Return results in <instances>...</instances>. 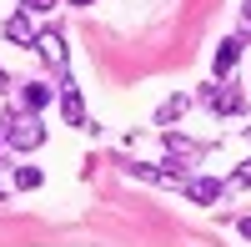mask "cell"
<instances>
[{"label":"cell","mask_w":251,"mask_h":247,"mask_svg":"<svg viewBox=\"0 0 251 247\" xmlns=\"http://www.w3.org/2000/svg\"><path fill=\"white\" fill-rule=\"evenodd\" d=\"M0 141H5L10 152H40V147H46V126H40V116L5 111V116H0Z\"/></svg>","instance_id":"1"},{"label":"cell","mask_w":251,"mask_h":247,"mask_svg":"<svg viewBox=\"0 0 251 247\" xmlns=\"http://www.w3.org/2000/svg\"><path fill=\"white\" fill-rule=\"evenodd\" d=\"M201 101H206L216 116H241V111H246V96H241L236 86H201Z\"/></svg>","instance_id":"2"},{"label":"cell","mask_w":251,"mask_h":247,"mask_svg":"<svg viewBox=\"0 0 251 247\" xmlns=\"http://www.w3.org/2000/svg\"><path fill=\"white\" fill-rule=\"evenodd\" d=\"M181 192L191 197L196 207H216L221 192H226V182H216V177H186V182H181Z\"/></svg>","instance_id":"3"},{"label":"cell","mask_w":251,"mask_h":247,"mask_svg":"<svg viewBox=\"0 0 251 247\" xmlns=\"http://www.w3.org/2000/svg\"><path fill=\"white\" fill-rule=\"evenodd\" d=\"M241 46H246L241 35H226L221 46H216V61H211V76H216V81H226V76L236 71V61H241Z\"/></svg>","instance_id":"4"},{"label":"cell","mask_w":251,"mask_h":247,"mask_svg":"<svg viewBox=\"0 0 251 247\" xmlns=\"http://www.w3.org/2000/svg\"><path fill=\"white\" fill-rule=\"evenodd\" d=\"M30 51H40V56H46L55 71H66V61H71V56H66V35H60V31H40Z\"/></svg>","instance_id":"5"},{"label":"cell","mask_w":251,"mask_h":247,"mask_svg":"<svg viewBox=\"0 0 251 247\" xmlns=\"http://www.w3.org/2000/svg\"><path fill=\"white\" fill-rule=\"evenodd\" d=\"M55 101V86H46V81H25L20 86V106H25V116H40Z\"/></svg>","instance_id":"6"},{"label":"cell","mask_w":251,"mask_h":247,"mask_svg":"<svg viewBox=\"0 0 251 247\" xmlns=\"http://www.w3.org/2000/svg\"><path fill=\"white\" fill-rule=\"evenodd\" d=\"M35 35H40V31L30 26V15H25V10L5 15V40H10V46H25V51H30V46H35Z\"/></svg>","instance_id":"7"},{"label":"cell","mask_w":251,"mask_h":247,"mask_svg":"<svg viewBox=\"0 0 251 247\" xmlns=\"http://www.w3.org/2000/svg\"><path fill=\"white\" fill-rule=\"evenodd\" d=\"M60 116H66V126H86V101L71 81H60Z\"/></svg>","instance_id":"8"},{"label":"cell","mask_w":251,"mask_h":247,"mask_svg":"<svg viewBox=\"0 0 251 247\" xmlns=\"http://www.w3.org/2000/svg\"><path fill=\"white\" fill-rule=\"evenodd\" d=\"M186 106H191V96H166V101H161V111H156V126H171V121H181Z\"/></svg>","instance_id":"9"},{"label":"cell","mask_w":251,"mask_h":247,"mask_svg":"<svg viewBox=\"0 0 251 247\" xmlns=\"http://www.w3.org/2000/svg\"><path fill=\"white\" fill-rule=\"evenodd\" d=\"M15 187H20V192H35V187H40V172H35V167H15Z\"/></svg>","instance_id":"10"},{"label":"cell","mask_w":251,"mask_h":247,"mask_svg":"<svg viewBox=\"0 0 251 247\" xmlns=\"http://www.w3.org/2000/svg\"><path fill=\"white\" fill-rule=\"evenodd\" d=\"M231 182H236V187H251V156H246L241 167H236V177H231Z\"/></svg>","instance_id":"11"},{"label":"cell","mask_w":251,"mask_h":247,"mask_svg":"<svg viewBox=\"0 0 251 247\" xmlns=\"http://www.w3.org/2000/svg\"><path fill=\"white\" fill-rule=\"evenodd\" d=\"M251 35V0H241V40Z\"/></svg>","instance_id":"12"},{"label":"cell","mask_w":251,"mask_h":247,"mask_svg":"<svg viewBox=\"0 0 251 247\" xmlns=\"http://www.w3.org/2000/svg\"><path fill=\"white\" fill-rule=\"evenodd\" d=\"M50 5H55V0H25L20 10H25V15H35V10H50Z\"/></svg>","instance_id":"13"},{"label":"cell","mask_w":251,"mask_h":247,"mask_svg":"<svg viewBox=\"0 0 251 247\" xmlns=\"http://www.w3.org/2000/svg\"><path fill=\"white\" fill-rule=\"evenodd\" d=\"M236 227H241V237H251V217H241V222H236Z\"/></svg>","instance_id":"14"},{"label":"cell","mask_w":251,"mask_h":247,"mask_svg":"<svg viewBox=\"0 0 251 247\" xmlns=\"http://www.w3.org/2000/svg\"><path fill=\"white\" fill-rule=\"evenodd\" d=\"M5 91H10V76H5V71H0V96H5Z\"/></svg>","instance_id":"15"},{"label":"cell","mask_w":251,"mask_h":247,"mask_svg":"<svg viewBox=\"0 0 251 247\" xmlns=\"http://www.w3.org/2000/svg\"><path fill=\"white\" fill-rule=\"evenodd\" d=\"M66 5H96V0H66Z\"/></svg>","instance_id":"16"},{"label":"cell","mask_w":251,"mask_h":247,"mask_svg":"<svg viewBox=\"0 0 251 247\" xmlns=\"http://www.w3.org/2000/svg\"><path fill=\"white\" fill-rule=\"evenodd\" d=\"M0 207H5V187H0Z\"/></svg>","instance_id":"17"},{"label":"cell","mask_w":251,"mask_h":247,"mask_svg":"<svg viewBox=\"0 0 251 247\" xmlns=\"http://www.w3.org/2000/svg\"><path fill=\"white\" fill-rule=\"evenodd\" d=\"M0 167H5V152H0Z\"/></svg>","instance_id":"18"},{"label":"cell","mask_w":251,"mask_h":247,"mask_svg":"<svg viewBox=\"0 0 251 247\" xmlns=\"http://www.w3.org/2000/svg\"><path fill=\"white\" fill-rule=\"evenodd\" d=\"M246 141H251V126H246Z\"/></svg>","instance_id":"19"}]
</instances>
